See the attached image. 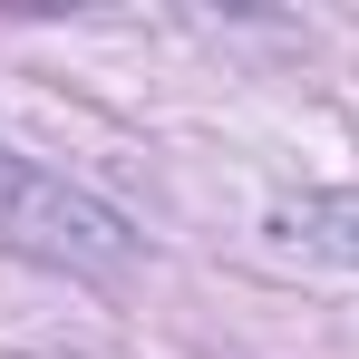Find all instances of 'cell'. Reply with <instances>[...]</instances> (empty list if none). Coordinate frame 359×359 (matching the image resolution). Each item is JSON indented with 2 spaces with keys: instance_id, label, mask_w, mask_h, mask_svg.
<instances>
[{
  "instance_id": "cell-1",
  "label": "cell",
  "mask_w": 359,
  "mask_h": 359,
  "mask_svg": "<svg viewBox=\"0 0 359 359\" xmlns=\"http://www.w3.org/2000/svg\"><path fill=\"white\" fill-rule=\"evenodd\" d=\"M0 233L29 243V252H49V262H78V272H117L126 262L117 214H97L88 194L29 175V165H0Z\"/></svg>"
},
{
  "instance_id": "cell-2",
  "label": "cell",
  "mask_w": 359,
  "mask_h": 359,
  "mask_svg": "<svg viewBox=\"0 0 359 359\" xmlns=\"http://www.w3.org/2000/svg\"><path fill=\"white\" fill-rule=\"evenodd\" d=\"M272 252L282 262H320V272H359V194H292L272 204Z\"/></svg>"
}]
</instances>
